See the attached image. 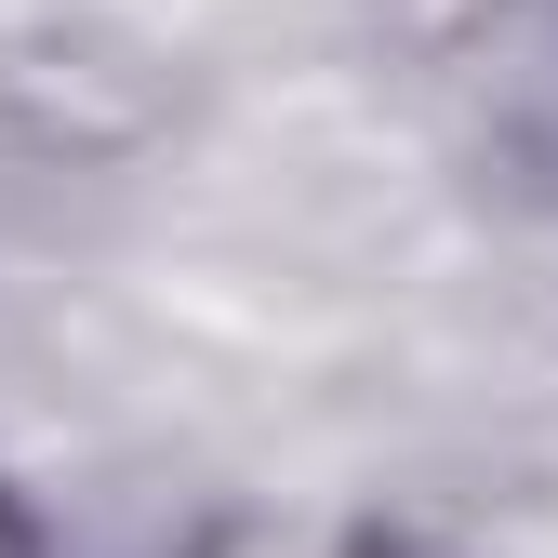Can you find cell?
Returning a JSON list of instances; mask_svg holds the SVG:
<instances>
[{
	"label": "cell",
	"mask_w": 558,
	"mask_h": 558,
	"mask_svg": "<svg viewBox=\"0 0 558 558\" xmlns=\"http://www.w3.org/2000/svg\"><path fill=\"white\" fill-rule=\"evenodd\" d=\"M0 558H40V532H27V519H14V506H0Z\"/></svg>",
	"instance_id": "obj_2"
},
{
	"label": "cell",
	"mask_w": 558,
	"mask_h": 558,
	"mask_svg": "<svg viewBox=\"0 0 558 558\" xmlns=\"http://www.w3.org/2000/svg\"><path fill=\"white\" fill-rule=\"evenodd\" d=\"M199 558H386L373 532H332V519H240V532H214Z\"/></svg>",
	"instance_id": "obj_1"
}]
</instances>
